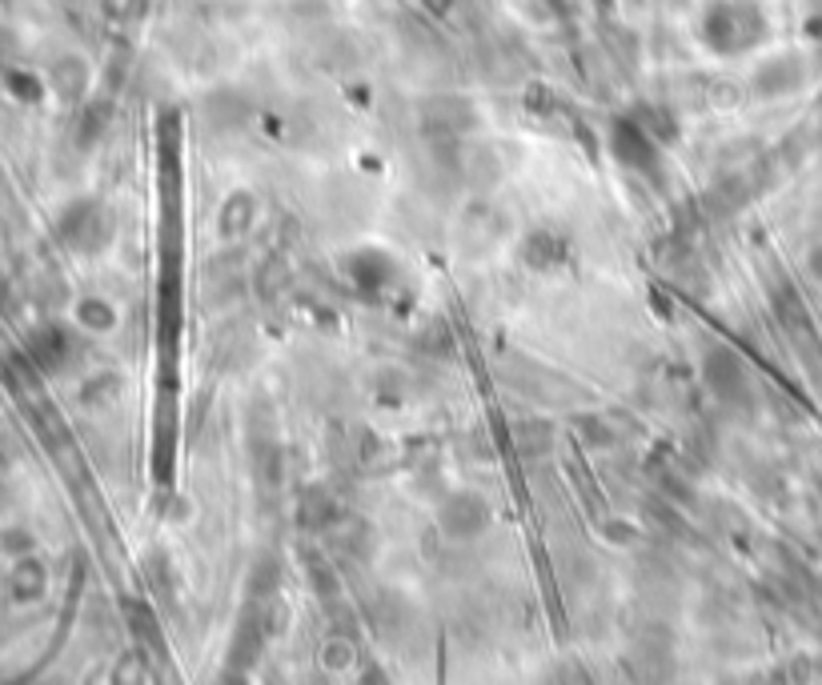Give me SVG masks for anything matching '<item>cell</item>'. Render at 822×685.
Here are the masks:
<instances>
[{
    "label": "cell",
    "mask_w": 822,
    "mask_h": 685,
    "mask_svg": "<svg viewBox=\"0 0 822 685\" xmlns=\"http://www.w3.org/2000/svg\"><path fill=\"white\" fill-rule=\"evenodd\" d=\"M763 33L766 24L751 4H718L703 24L706 45L718 48V53H746L763 41Z\"/></svg>",
    "instance_id": "1"
},
{
    "label": "cell",
    "mask_w": 822,
    "mask_h": 685,
    "mask_svg": "<svg viewBox=\"0 0 822 685\" xmlns=\"http://www.w3.org/2000/svg\"><path fill=\"white\" fill-rule=\"evenodd\" d=\"M703 381L706 389L722 401V406H746L751 401V381H746V369H742V361L730 353V349L715 345L706 349L703 357Z\"/></svg>",
    "instance_id": "2"
},
{
    "label": "cell",
    "mask_w": 822,
    "mask_h": 685,
    "mask_svg": "<svg viewBox=\"0 0 822 685\" xmlns=\"http://www.w3.org/2000/svg\"><path fill=\"white\" fill-rule=\"evenodd\" d=\"M60 232H65V241L77 244L81 253H96V249L109 241L113 225H109V217L101 213V205H93V201H81V205H72V209L65 213V225H60Z\"/></svg>",
    "instance_id": "3"
},
{
    "label": "cell",
    "mask_w": 822,
    "mask_h": 685,
    "mask_svg": "<svg viewBox=\"0 0 822 685\" xmlns=\"http://www.w3.org/2000/svg\"><path fill=\"white\" fill-rule=\"evenodd\" d=\"M610 145H614V157L623 164H630V169H642V173H654L658 169L654 140H650V133L642 128V121H614Z\"/></svg>",
    "instance_id": "4"
},
{
    "label": "cell",
    "mask_w": 822,
    "mask_h": 685,
    "mask_svg": "<svg viewBox=\"0 0 822 685\" xmlns=\"http://www.w3.org/2000/svg\"><path fill=\"white\" fill-rule=\"evenodd\" d=\"M442 525H446L449 537H473L486 525V505L478 498H449V505L442 510Z\"/></svg>",
    "instance_id": "5"
},
{
    "label": "cell",
    "mask_w": 822,
    "mask_h": 685,
    "mask_svg": "<svg viewBox=\"0 0 822 685\" xmlns=\"http://www.w3.org/2000/svg\"><path fill=\"white\" fill-rule=\"evenodd\" d=\"M28 357H33L41 369H57V365H65V357H69V341H65V333H60L57 326L36 329L33 341H28Z\"/></svg>",
    "instance_id": "6"
},
{
    "label": "cell",
    "mask_w": 822,
    "mask_h": 685,
    "mask_svg": "<svg viewBox=\"0 0 822 685\" xmlns=\"http://www.w3.org/2000/svg\"><path fill=\"white\" fill-rule=\"evenodd\" d=\"M45 570L36 566V561H21L16 570H12V578H9V590H12V597L16 602H36L41 593H45Z\"/></svg>",
    "instance_id": "7"
},
{
    "label": "cell",
    "mask_w": 822,
    "mask_h": 685,
    "mask_svg": "<svg viewBox=\"0 0 822 685\" xmlns=\"http://www.w3.org/2000/svg\"><path fill=\"white\" fill-rule=\"evenodd\" d=\"M350 269H353V277H357V285H362V289H377V285L386 281V273H389L386 256H377V253L357 256Z\"/></svg>",
    "instance_id": "8"
},
{
    "label": "cell",
    "mask_w": 822,
    "mask_h": 685,
    "mask_svg": "<svg viewBox=\"0 0 822 685\" xmlns=\"http://www.w3.org/2000/svg\"><path fill=\"white\" fill-rule=\"evenodd\" d=\"M526 253L534 265H553V261H562V244H553L550 232H534V241L526 244Z\"/></svg>",
    "instance_id": "9"
},
{
    "label": "cell",
    "mask_w": 822,
    "mask_h": 685,
    "mask_svg": "<svg viewBox=\"0 0 822 685\" xmlns=\"http://www.w3.org/2000/svg\"><path fill=\"white\" fill-rule=\"evenodd\" d=\"M77 313H81V326H89V329H113V321H117L105 301H84Z\"/></svg>",
    "instance_id": "10"
}]
</instances>
